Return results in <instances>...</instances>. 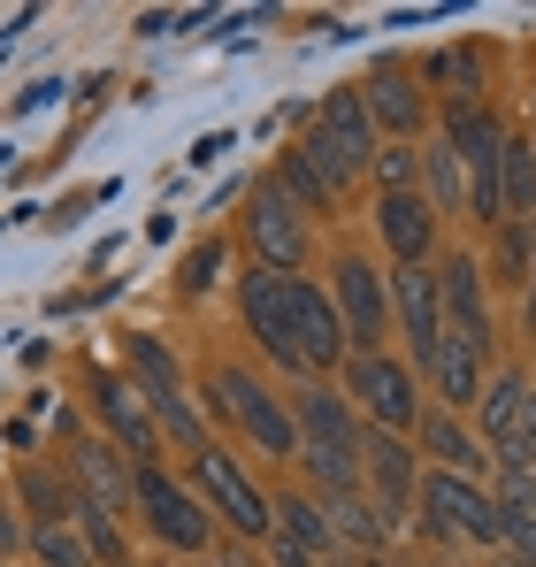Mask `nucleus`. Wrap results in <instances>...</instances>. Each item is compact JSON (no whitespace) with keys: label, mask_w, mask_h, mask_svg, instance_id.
<instances>
[{"label":"nucleus","mask_w":536,"mask_h":567,"mask_svg":"<svg viewBox=\"0 0 536 567\" xmlns=\"http://www.w3.org/2000/svg\"><path fill=\"white\" fill-rule=\"evenodd\" d=\"M284 299H291V338H299V377H330V369H346L353 361V338H346V322H338V299L330 291H315L307 277H284Z\"/></svg>","instance_id":"nucleus-2"},{"label":"nucleus","mask_w":536,"mask_h":567,"mask_svg":"<svg viewBox=\"0 0 536 567\" xmlns=\"http://www.w3.org/2000/svg\"><path fill=\"white\" fill-rule=\"evenodd\" d=\"M529 330H536V307H529Z\"/></svg>","instance_id":"nucleus-38"},{"label":"nucleus","mask_w":536,"mask_h":567,"mask_svg":"<svg viewBox=\"0 0 536 567\" xmlns=\"http://www.w3.org/2000/svg\"><path fill=\"white\" fill-rule=\"evenodd\" d=\"M192 468H199V483H207V498L223 506V522L238 529V537H268L276 529V506H268L261 491H254V475L238 468L223 445H207V453H192Z\"/></svg>","instance_id":"nucleus-5"},{"label":"nucleus","mask_w":536,"mask_h":567,"mask_svg":"<svg viewBox=\"0 0 536 567\" xmlns=\"http://www.w3.org/2000/svg\"><path fill=\"white\" fill-rule=\"evenodd\" d=\"M138 514H146V522H154V537H162V545H177V553H199V545H207V529H215V522H207V506L184 491L177 475H162V468H138Z\"/></svg>","instance_id":"nucleus-6"},{"label":"nucleus","mask_w":536,"mask_h":567,"mask_svg":"<svg viewBox=\"0 0 536 567\" xmlns=\"http://www.w3.org/2000/svg\"><path fill=\"white\" fill-rule=\"evenodd\" d=\"M346 399H360L383 430H391V422H414V377H406L391 353H353V361H346Z\"/></svg>","instance_id":"nucleus-11"},{"label":"nucleus","mask_w":536,"mask_h":567,"mask_svg":"<svg viewBox=\"0 0 536 567\" xmlns=\"http://www.w3.org/2000/svg\"><path fill=\"white\" fill-rule=\"evenodd\" d=\"M215 399H223V414L261 445L268 461H291V453H299V422H291V414H284L246 369H223V377H215Z\"/></svg>","instance_id":"nucleus-3"},{"label":"nucleus","mask_w":536,"mask_h":567,"mask_svg":"<svg viewBox=\"0 0 536 567\" xmlns=\"http://www.w3.org/2000/svg\"><path fill=\"white\" fill-rule=\"evenodd\" d=\"M131 369H138V391H146V399H184V377H177V361H169L162 338L131 330Z\"/></svg>","instance_id":"nucleus-21"},{"label":"nucleus","mask_w":536,"mask_h":567,"mask_svg":"<svg viewBox=\"0 0 536 567\" xmlns=\"http://www.w3.org/2000/svg\"><path fill=\"white\" fill-rule=\"evenodd\" d=\"M276 185L291 192L299 207H330V199H338V192H330V177L315 169V154H307V146H291V154H284V169H276Z\"/></svg>","instance_id":"nucleus-26"},{"label":"nucleus","mask_w":536,"mask_h":567,"mask_svg":"<svg viewBox=\"0 0 536 567\" xmlns=\"http://www.w3.org/2000/svg\"><path fill=\"white\" fill-rule=\"evenodd\" d=\"M445 338L475 346V353H491V307H483V269H475L467 254H452V261H445Z\"/></svg>","instance_id":"nucleus-14"},{"label":"nucleus","mask_w":536,"mask_h":567,"mask_svg":"<svg viewBox=\"0 0 536 567\" xmlns=\"http://www.w3.org/2000/svg\"><path fill=\"white\" fill-rule=\"evenodd\" d=\"M230 146H238V138H230V131H207V138H199V146H192V169H215V162H223V154H230Z\"/></svg>","instance_id":"nucleus-34"},{"label":"nucleus","mask_w":536,"mask_h":567,"mask_svg":"<svg viewBox=\"0 0 536 567\" xmlns=\"http://www.w3.org/2000/svg\"><path fill=\"white\" fill-rule=\"evenodd\" d=\"M23 498H31V522H70L78 514V483H62L54 468H23Z\"/></svg>","instance_id":"nucleus-25"},{"label":"nucleus","mask_w":536,"mask_h":567,"mask_svg":"<svg viewBox=\"0 0 536 567\" xmlns=\"http://www.w3.org/2000/svg\"><path fill=\"white\" fill-rule=\"evenodd\" d=\"M360 100H368V123H383V131H399V138H414V131L430 123V100H422V85H414L399 62H383V70L360 85Z\"/></svg>","instance_id":"nucleus-15"},{"label":"nucleus","mask_w":536,"mask_h":567,"mask_svg":"<svg viewBox=\"0 0 536 567\" xmlns=\"http://www.w3.org/2000/svg\"><path fill=\"white\" fill-rule=\"evenodd\" d=\"M307 207L291 199L284 185H254V215H246V230H254V254H261L276 277H291L299 261H307V223H299Z\"/></svg>","instance_id":"nucleus-7"},{"label":"nucleus","mask_w":536,"mask_h":567,"mask_svg":"<svg viewBox=\"0 0 536 567\" xmlns=\"http://www.w3.org/2000/svg\"><path fill=\"white\" fill-rule=\"evenodd\" d=\"M299 445H338V453H360V430H353V414H346V399L338 391H322V383H307L299 391Z\"/></svg>","instance_id":"nucleus-17"},{"label":"nucleus","mask_w":536,"mask_h":567,"mask_svg":"<svg viewBox=\"0 0 536 567\" xmlns=\"http://www.w3.org/2000/svg\"><path fill=\"white\" fill-rule=\"evenodd\" d=\"M422 177L437 192V207H460V199H467V162L452 154V138H437V146L422 154Z\"/></svg>","instance_id":"nucleus-27"},{"label":"nucleus","mask_w":536,"mask_h":567,"mask_svg":"<svg viewBox=\"0 0 536 567\" xmlns=\"http://www.w3.org/2000/svg\"><path fill=\"white\" fill-rule=\"evenodd\" d=\"M169 31H177L169 8H146V16H138V39H169Z\"/></svg>","instance_id":"nucleus-36"},{"label":"nucleus","mask_w":536,"mask_h":567,"mask_svg":"<svg viewBox=\"0 0 536 567\" xmlns=\"http://www.w3.org/2000/svg\"><path fill=\"white\" fill-rule=\"evenodd\" d=\"M375 223H383V246L399 254V269H414V261L430 254V238H437V207L414 199V192H383Z\"/></svg>","instance_id":"nucleus-16"},{"label":"nucleus","mask_w":536,"mask_h":567,"mask_svg":"<svg viewBox=\"0 0 536 567\" xmlns=\"http://www.w3.org/2000/svg\"><path fill=\"white\" fill-rule=\"evenodd\" d=\"M276 522H284V545L299 553H330V514L315 498H276Z\"/></svg>","instance_id":"nucleus-23"},{"label":"nucleus","mask_w":536,"mask_h":567,"mask_svg":"<svg viewBox=\"0 0 536 567\" xmlns=\"http://www.w3.org/2000/svg\"><path fill=\"white\" fill-rule=\"evenodd\" d=\"M54 100H62V85H54V78H39V85H23V93H16V115H39V107H54Z\"/></svg>","instance_id":"nucleus-33"},{"label":"nucleus","mask_w":536,"mask_h":567,"mask_svg":"<svg viewBox=\"0 0 536 567\" xmlns=\"http://www.w3.org/2000/svg\"><path fill=\"white\" fill-rule=\"evenodd\" d=\"M391 291H399V315H406V338H414V353H422V369L437 361V338H445V277L437 269H399L391 277Z\"/></svg>","instance_id":"nucleus-13"},{"label":"nucleus","mask_w":536,"mask_h":567,"mask_svg":"<svg viewBox=\"0 0 536 567\" xmlns=\"http://www.w3.org/2000/svg\"><path fill=\"white\" fill-rule=\"evenodd\" d=\"M498 199H506V223L536 215V146L522 138H506V154H498Z\"/></svg>","instance_id":"nucleus-20"},{"label":"nucleus","mask_w":536,"mask_h":567,"mask_svg":"<svg viewBox=\"0 0 536 567\" xmlns=\"http://www.w3.org/2000/svg\"><path fill=\"white\" fill-rule=\"evenodd\" d=\"M322 514H330V537H353V545H375V537L391 529V522H375V514L360 506L353 491H330V506H322Z\"/></svg>","instance_id":"nucleus-29"},{"label":"nucleus","mask_w":536,"mask_h":567,"mask_svg":"<svg viewBox=\"0 0 536 567\" xmlns=\"http://www.w3.org/2000/svg\"><path fill=\"white\" fill-rule=\"evenodd\" d=\"M330 299H338V322H346V338H353V353H375V338H383V322H391V299H383V284L375 269L346 254L338 269H330Z\"/></svg>","instance_id":"nucleus-8"},{"label":"nucleus","mask_w":536,"mask_h":567,"mask_svg":"<svg viewBox=\"0 0 536 567\" xmlns=\"http://www.w3.org/2000/svg\"><path fill=\"white\" fill-rule=\"evenodd\" d=\"M422 445L445 461V475H467V483H475V468H483V445H475L452 414H430V422H422Z\"/></svg>","instance_id":"nucleus-22"},{"label":"nucleus","mask_w":536,"mask_h":567,"mask_svg":"<svg viewBox=\"0 0 536 567\" xmlns=\"http://www.w3.org/2000/svg\"><path fill=\"white\" fill-rule=\"evenodd\" d=\"M238 307H246V322H254V338H261L268 361H276V369H299V338H291L284 277H276V269H246V277H238Z\"/></svg>","instance_id":"nucleus-9"},{"label":"nucleus","mask_w":536,"mask_h":567,"mask_svg":"<svg viewBox=\"0 0 536 567\" xmlns=\"http://www.w3.org/2000/svg\"><path fill=\"white\" fill-rule=\"evenodd\" d=\"M430 377H437V391H445L452 406H475V399H483V353H475V346H460V338H437Z\"/></svg>","instance_id":"nucleus-19"},{"label":"nucleus","mask_w":536,"mask_h":567,"mask_svg":"<svg viewBox=\"0 0 536 567\" xmlns=\"http://www.w3.org/2000/svg\"><path fill=\"white\" fill-rule=\"evenodd\" d=\"M360 461H368L375 491H383L391 506H399L406 491H422V483H414V453H406V445H399L391 430H368V437H360Z\"/></svg>","instance_id":"nucleus-18"},{"label":"nucleus","mask_w":536,"mask_h":567,"mask_svg":"<svg viewBox=\"0 0 536 567\" xmlns=\"http://www.w3.org/2000/svg\"><path fill=\"white\" fill-rule=\"evenodd\" d=\"M430 78H452L460 93H483V62H475V54H437Z\"/></svg>","instance_id":"nucleus-31"},{"label":"nucleus","mask_w":536,"mask_h":567,"mask_svg":"<svg viewBox=\"0 0 536 567\" xmlns=\"http://www.w3.org/2000/svg\"><path fill=\"white\" fill-rule=\"evenodd\" d=\"M529 307H536V261H529Z\"/></svg>","instance_id":"nucleus-37"},{"label":"nucleus","mask_w":536,"mask_h":567,"mask_svg":"<svg viewBox=\"0 0 536 567\" xmlns=\"http://www.w3.org/2000/svg\"><path fill=\"white\" fill-rule=\"evenodd\" d=\"M16 545H31V529H23V514L0 498V553H16Z\"/></svg>","instance_id":"nucleus-35"},{"label":"nucleus","mask_w":536,"mask_h":567,"mask_svg":"<svg viewBox=\"0 0 536 567\" xmlns=\"http://www.w3.org/2000/svg\"><path fill=\"white\" fill-rule=\"evenodd\" d=\"M92 399H100L107 437H115L138 468H154V399H146L138 383H123V377H100V383H92Z\"/></svg>","instance_id":"nucleus-12"},{"label":"nucleus","mask_w":536,"mask_h":567,"mask_svg":"<svg viewBox=\"0 0 536 567\" xmlns=\"http://www.w3.org/2000/svg\"><path fill=\"white\" fill-rule=\"evenodd\" d=\"M299 146L315 154V169L330 177V192L360 185V177L375 169V123H368V100L360 93H330L322 115H315V131H307Z\"/></svg>","instance_id":"nucleus-1"},{"label":"nucleus","mask_w":536,"mask_h":567,"mask_svg":"<svg viewBox=\"0 0 536 567\" xmlns=\"http://www.w3.org/2000/svg\"><path fill=\"white\" fill-rule=\"evenodd\" d=\"M70 483H78V498H92V506H131L138 498V461L115 445V437H85L78 453H70Z\"/></svg>","instance_id":"nucleus-10"},{"label":"nucleus","mask_w":536,"mask_h":567,"mask_svg":"<svg viewBox=\"0 0 536 567\" xmlns=\"http://www.w3.org/2000/svg\"><path fill=\"white\" fill-rule=\"evenodd\" d=\"M215 269H223V246H215V238H207V246H199V254H184L177 284H184V291H207V284H215Z\"/></svg>","instance_id":"nucleus-30"},{"label":"nucleus","mask_w":536,"mask_h":567,"mask_svg":"<svg viewBox=\"0 0 536 567\" xmlns=\"http://www.w3.org/2000/svg\"><path fill=\"white\" fill-rule=\"evenodd\" d=\"M31 553L39 567H92L85 529H70V522H31Z\"/></svg>","instance_id":"nucleus-24"},{"label":"nucleus","mask_w":536,"mask_h":567,"mask_svg":"<svg viewBox=\"0 0 536 567\" xmlns=\"http://www.w3.org/2000/svg\"><path fill=\"white\" fill-rule=\"evenodd\" d=\"M422 514H430V529H452V537H475V545H498L506 537V514L467 483V475H422Z\"/></svg>","instance_id":"nucleus-4"},{"label":"nucleus","mask_w":536,"mask_h":567,"mask_svg":"<svg viewBox=\"0 0 536 567\" xmlns=\"http://www.w3.org/2000/svg\"><path fill=\"white\" fill-rule=\"evenodd\" d=\"M414 169H422L414 154H375V177H383L391 192H406V177H414Z\"/></svg>","instance_id":"nucleus-32"},{"label":"nucleus","mask_w":536,"mask_h":567,"mask_svg":"<svg viewBox=\"0 0 536 567\" xmlns=\"http://www.w3.org/2000/svg\"><path fill=\"white\" fill-rule=\"evenodd\" d=\"M78 529H85V545H92V560H100V567H131V553H123V529L107 522V506L78 498Z\"/></svg>","instance_id":"nucleus-28"}]
</instances>
